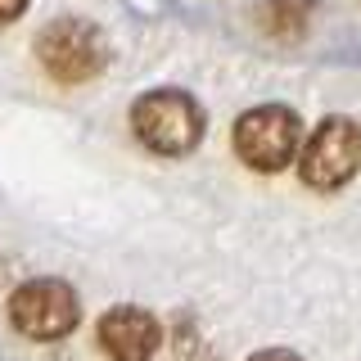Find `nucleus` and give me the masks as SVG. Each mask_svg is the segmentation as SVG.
<instances>
[{
  "instance_id": "6e6552de",
  "label": "nucleus",
  "mask_w": 361,
  "mask_h": 361,
  "mask_svg": "<svg viewBox=\"0 0 361 361\" xmlns=\"http://www.w3.org/2000/svg\"><path fill=\"white\" fill-rule=\"evenodd\" d=\"M248 361H302V357L289 353V348H262V353H253Z\"/></svg>"
},
{
  "instance_id": "0eeeda50",
  "label": "nucleus",
  "mask_w": 361,
  "mask_h": 361,
  "mask_svg": "<svg viewBox=\"0 0 361 361\" xmlns=\"http://www.w3.org/2000/svg\"><path fill=\"white\" fill-rule=\"evenodd\" d=\"M312 9H316V0H262V5H257V18H262V27L271 37L293 41V37L307 32Z\"/></svg>"
},
{
  "instance_id": "39448f33",
  "label": "nucleus",
  "mask_w": 361,
  "mask_h": 361,
  "mask_svg": "<svg viewBox=\"0 0 361 361\" xmlns=\"http://www.w3.org/2000/svg\"><path fill=\"white\" fill-rule=\"evenodd\" d=\"M9 321H14L18 334L50 343V338H63L77 330L82 302H77L73 285H63V280H27L9 298Z\"/></svg>"
},
{
  "instance_id": "20e7f679",
  "label": "nucleus",
  "mask_w": 361,
  "mask_h": 361,
  "mask_svg": "<svg viewBox=\"0 0 361 361\" xmlns=\"http://www.w3.org/2000/svg\"><path fill=\"white\" fill-rule=\"evenodd\" d=\"M361 172V127L353 118H325L298 154V176L312 190H338Z\"/></svg>"
},
{
  "instance_id": "f03ea898",
  "label": "nucleus",
  "mask_w": 361,
  "mask_h": 361,
  "mask_svg": "<svg viewBox=\"0 0 361 361\" xmlns=\"http://www.w3.org/2000/svg\"><path fill=\"white\" fill-rule=\"evenodd\" d=\"M37 59L41 68L63 86H82L104 73L109 63V37L86 18H54L37 32Z\"/></svg>"
},
{
  "instance_id": "423d86ee",
  "label": "nucleus",
  "mask_w": 361,
  "mask_h": 361,
  "mask_svg": "<svg viewBox=\"0 0 361 361\" xmlns=\"http://www.w3.org/2000/svg\"><path fill=\"white\" fill-rule=\"evenodd\" d=\"M99 348L109 353V361H149L163 343V325L154 321V312L122 302L99 316Z\"/></svg>"
},
{
  "instance_id": "7ed1b4c3",
  "label": "nucleus",
  "mask_w": 361,
  "mask_h": 361,
  "mask_svg": "<svg viewBox=\"0 0 361 361\" xmlns=\"http://www.w3.org/2000/svg\"><path fill=\"white\" fill-rule=\"evenodd\" d=\"M302 122L285 104H257L235 122V154L253 172H280L298 158Z\"/></svg>"
},
{
  "instance_id": "f257e3e1",
  "label": "nucleus",
  "mask_w": 361,
  "mask_h": 361,
  "mask_svg": "<svg viewBox=\"0 0 361 361\" xmlns=\"http://www.w3.org/2000/svg\"><path fill=\"white\" fill-rule=\"evenodd\" d=\"M131 131L145 149L163 158H180L195 149L203 135V109L185 90H149L131 104Z\"/></svg>"
},
{
  "instance_id": "1a4fd4ad",
  "label": "nucleus",
  "mask_w": 361,
  "mask_h": 361,
  "mask_svg": "<svg viewBox=\"0 0 361 361\" xmlns=\"http://www.w3.org/2000/svg\"><path fill=\"white\" fill-rule=\"evenodd\" d=\"M23 9H27V0H0V23H14Z\"/></svg>"
}]
</instances>
